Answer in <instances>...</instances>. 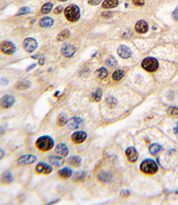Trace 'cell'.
Segmentation results:
<instances>
[{
    "mask_svg": "<svg viewBox=\"0 0 178 205\" xmlns=\"http://www.w3.org/2000/svg\"><path fill=\"white\" fill-rule=\"evenodd\" d=\"M55 141L50 136L43 135L37 138L35 143L36 147L41 151H48L54 146Z\"/></svg>",
    "mask_w": 178,
    "mask_h": 205,
    "instance_id": "6da1fadb",
    "label": "cell"
},
{
    "mask_svg": "<svg viewBox=\"0 0 178 205\" xmlns=\"http://www.w3.org/2000/svg\"><path fill=\"white\" fill-rule=\"evenodd\" d=\"M140 170L147 174H154L158 171V165L153 159L147 158L140 164Z\"/></svg>",
    "mask_w": 178,
    "mask_h": 205,
    "instance_id": "7a4b0ae2",
    "label": "cell"
},
{
    "mask_svg": "<svg viewBox=\"0 0 178 205\" xmlns=\"http://www.w3.org/2000/svg\"><path fill=\"white\" fill-rule=\"evenodd\" d=\"M65 16L66 19L70 22H76L78 20L80 17V9L76 5H70L65 9Z\"/></svg>",
    "mask_w": 178,
    "mask_h": 205,
    "instance_id": "3957f363",
    "label": "cell"
},
{
    "mask_svg": "<svg viewBox=\"0 0 178 205\" xmlns=\"http://www.w3.org/2000/svg\"><path fill=\"white\" fill-rule=\"evenodd\" d=\"M142 66L147 71L155 72L159 68V62L155 58L147 57L142 61Z\"/></svg>",
    "mask_w": 178,
    "mask_h": 205,
    "instance_id": "277c9868",
    "label": "cell"
},
{
    "mask_svg": "<svg viewBox=\"0 0 178 205\" xmlns=\"http://www.w3.org/2000/svg\"><path fill=\"white\" fill-rule=\"evenodd\" d=\"M23 48L27 52H33L37 48V43L36 40L34 38H32V37H27L24 40Z\"/></svg>",
    "mask_w": 178,
    "mask_h": 205,
    "instance_id": "5b68a950",
    "label": "cell"
},
{
    "mask_svg": "<svg viewBox=\"0 0 178 205\" xmlns=\"http://www.w3.org/2000/svg\"><path fill=\"white\" fill-rule=\"evenodd\" d=\"M1 50L6 55H12L15 52L16 46L10 41H4L1 44Z\"/></svg>",
    "mask_w": 178,
    "mask_h": 205,
    "instance_id": "8992f818",
    "label": "cell"
},
{
    "mask_svg": "<svg viewBox=\"0 0 178 205\" xmlns=\"http://www.w3.org/2000/svg\"><path fill=\"white\" fill-rule=\"evenodd\" d=\"M37 158L36 155L33 154H27L22 155L17 161V163L19 165H25L32 164L37 161Z\"/></svg>",
    "mask_w": 178,
    "mask_h": 205,
    "instance_id": "52a82bcc",
    "label": "cell"
},
{
    "mask_svg": "<svg viewBox=\"0 0 178 205\" xmlns=\"http://www.w3.org/2000/svg\"><path fill=\"white\" fill-rule=\"evenodd\" d=\"M15 103V96L12 95H9V94H7V95L4 96L1 99V104L2 107L4 109H9L14 105Z\"/></svg>",
    "mask_w": 178,
    "mask_h": 205,
    "instance_id": "ba28073f",
    "label": "cell"
},
{
    "mask_svg": "<svg viewBox=\"0 0 178 205\" xmlns=\"http://www.w3.org/2000/svg\"><path fill=\"white\" fill-rule=\"evenodd\" d=\"M76 51V48L74 45L69 44V43H66L63 45L62 48H61V54L63 56L66 57V58H70V57L74 56Z\"/></svg>",
    "mask_w": 178,
    "mask_h": 205,
    "instance_id": "9c48e42d",
    "label": "cell"
},
{
    "mask_svg": "<svg viewBox=\"0 0 178 205\" xmlns=\"http://www.w3.org/2000/svg\"><path fill=\"white\" fill-rule=\"evenodd\" d=\"M35 171L37 173H43V174H50L53 171V168L50 165L46 163L40 162L35 167Z\"/></svg>",
    "mask_w": 178,
    "mask_h": 205,
    "instance_id": "30bf717a",
    "label": "cell"
},
{
    "mask_svg": "<svg viewBox=\"0 0 178 205\" xmlns=\"http://www.w3.org/2000/svg\"><path fill=\"white\" fill-rule=\"evenodd\" d=\"M87 136V133L85 131H77L71 136V140L74 143L80 144L86 141Z\"/></svg>",
    "mask_w": 178,
    "mask_h": 205,
    "instance_id": "8fae6325",
    "label": "cell"
},
{
    "mask_svg": "<svg viewBox=\"0 0 178 205\" xmlns=\"http://www.w3.org/2000/svg\"><path fill=\"white\" fill-rule=\"evenodd\" d=\"M125 153L128 161H130V162L132 163H134L137 161L139 154H138V152L136 150L135 148L132 146L127 148L126 150Z\"/></svg>",
    "mask_w": 178,
    "mask_h": 205,
    "instance_id": "7c38bea8",
    "label": "cell"
},
{
    "mask_svg": "<svg viewBox=\"0 0 178 205\" xmlns=\"http://www.w3.org/2000/svg\"><path fill=\"white\" fill-rule=\"evenodd\" d=\"M117 53L121 58L126 59L128 58L130 56H132V50L128 47L126 46L125 45H121L118 48Z\"/></svg>",
    "mask_w": 178,
    "mask_h": 205,
    "instance_id": "4fadbf2b",
    "label": "cell"
},
{
    "mask_svg": "<svg viewBox=\"0 0 178 205\" xmlns=\"http://www.w3.org/2000/svg\"><path fill=\"white\" fill-rule=\"evenodd\" d=\"M82 123H83V120L81 118L78 117H74L68 120V125L70 129L76 130V129H78V128L80 127V125H82Z\"/></svg>",
    "mask_w": 178,
    "mask_h": 205,
    "instance_id": "5bb4252c",
    "label": "cell"
},
{
    "mask_svg": "<svg viewBox=\"0 0 178 205\" xmlns=\"http://www.w3.org/2000/svg\"><path fill=\"white\" fill-rule=\"evenodd\" d=\"M48 161L50 164L54 165V166L60 167L63 165L65 160L63 159V158L58 156V155H50L48 158Z\"/></svg>",
    "mask_w": 178,
    "mask_h": 205,
    "instance_id": "9a60e30c",
    "label": "cell"
},
{
    "mask_svg": "<svg viewBox=\"0 0 178 205\" xmlns=\"http://www.w3.org/2000/svg\"><path fill=\"white\" fill-rule=\"evenodd\" d=\"M135 29L136 32L142 34V33H146L147 32L148 29H149V26H148L147 22L144 20H140L136 23Z\"/></svg>",
    "mask_w": 178,
    "mask_h": 205,
    "instance_id": "2e32d148",
    "label": "cell"
},
{
    "mask_svg": "<svg viewBox=\"0 0 178 205\" xmlns=\"http://www.w3.org/2000/svg\"><path fill=\"white\" fill-rule=\"evenodd\" d=\"M55 152L61 156H67L68 154V148L65 143H59L56 146Z\"/></svg>",
    "mask_w": 178,
    "mask_h": 205,
    "instance_id": "e0dca14e",
    "label": "cell"
},
{
    "mask_svg": "<svg viewBox=\"0 0 178 205\" xmlns=\"http://www.w3.org/2000/svg\"><path fill=\"white\" fill-rule=\"evenodd\" d=\"M67 162L72 166L79 167L81 165V158L78 155H71L68 158Z\"/></svg>",
    "mask_w": 178,
    "mask_h": 205,
    "instance_id": "ac0fdd59",
    "label": "cell"
},
{
    "mask_svg": "<svg viewBox=\"0 0 178 205\" xmlns=\"http://www.w3.org/2000/svg\"><path fill=\"white\" fill-rule=\"evenodd\" d=\"M58 176L62 179H68L73 175L72 169L69 167H65V168L61 169L58 171Z\"/></svg>",
    "mask_w": 178,
    "mask_h": 205,
    "instance_id": "d6986e66",
    "label": "cell"
},
{
    "mask_svg": "<svg viewBox=\"0 0 178 205\" xmlns=\"http://www.w3.org/2000/svg\"><path fill=\"white\" fill-rule=\"evenodd\" d=\"M163 150H164L163 147L158 143H152L149 147V153H151V155H156L158 153L163 151Z\"/></svg>",
    "mask_w": 178,
    "mask_h": 205,
    "instance_id": "ffe728a7",
    "label": "cell"
},
{
    "mask_svg": "<svg viewBox=\"0 0 178 205\" xmlns=\"http://www.w3.org/2000/svg\"><path fill=\"white\" fill-rule=\"evenodd\" d=\"M98 178L101 182L108 183L111 182L112 180V175L108 172L102 171V172L98 173Z\"/></svg>",
    "mask_w": 178,
    "mask_h": 205,
    "instance_id": "44dd1931",
    "label": "cell"
},
{
    "mask_svg": "<svg viewBox=\"0 0 178 205\" xmlns=\"http://www.w3.org/2000/svg\"><path fill=\"white\" fill-rule=\"evenodd\" d=\"M54 21L53 19L50 17H43V19H40L39 21V25L44 28H47V27H50L53 26Z\"/></svg>",
    "mask_w": 178,
    "mask_h": 205,
    "instance_id": "7402d4cb",
    "label": "cell"
},
{
    "mask_svg": "<svg viewBox=\"0 0 178 205\" xmlns=\"http://www.w3.org/2000/svg\"><path fill=\"white\" fill-rule=\"evenodd\" d=\"M102 94H103L102 89L98 88L95 92H92L91 95L90 96L91 100L92 102H98L101 100V99Z\"/></svg>",
    "mask_w": 178,
    "mask_h": 205,
    "instance_id": "603a6c76",
    "label": "cell"
},
{
    "mask_svg": "<svg viewBox=\"0 0 178 205\" xmlns=\"http://www.w3.org/2000/svg\"><path fill=\"white\" fill-rule=\"evenodd\" d=\"M13 180V176L10 171H5L2 174L1 181L3 184H10Z\"/></svg>",
    "mask_w": 178,
    "mask_h": 205,
    "instance_id": "cb8c5ba5",
    "label": "cell"
},
{
    "mask_svg": "<svg viewBox=\"0 0 178 205\" xmlns=\"http://www.w3.org/2000/svg\"><path fill=\"white\" fill-rule=\"evenodd\" d=\"M118 0H105L103 3L102 7L105 9H110L116 7L118 5Z\"/></svg>",
    "mask_w": 178,
    "mask_h": 205,
    "instance_id": "d4e9b609",
    "label": "cell"
},
{
    "mask_svg": "<svg viewBox=\"0 0 178 205\" xmlns=\"http://www.w3.org/2000/svg\"><path fill=\"white\" fill-rule=\"evenodd\" d=\"M106 103L108 107L111 108V109H114V108H115L117 106L118 101L114 96H109V97H108L106 99Z\"/></svg>",
    "mask_w": 178,
    "mask_h": 205,
    "instance_id": "484cf974",
    "label": "cell"
},
{
    "mask_svg": "<svg viewBox=\"0 0 178 205\" xmlns=\"http://www.w3.org/2000/svg\"><path fill=\"white\" fill-rule=\"evenodd\" d=\"M30 86V82L28 80H24L19 82L18 84L16 86V89L18 90H25L27 89V88L29 87Z\"/></svg>",
    "mask_w": 178,
    "mask_h": 205,
    "instance_id": "4316f807",
    "label": "cell"
},
{
    "mask_svg": "<svg viewBox=\"0 0 178 205\" xmlns=\"http://www.w3.org/2000/svg\"><path fill=\"white\" fill-rule=\"evenodd\" d=\"M68 123V119L66 115H60L58 116V119H57V125H58V126L62 127V126L66 125Z\"/></svg>",
    "mask_w": 178,
    "mask_h": 205,
    "instance_id": "83f0119b",
    "label": "cell"
},
{
    "mask_svg": "<svg viewBox=\"0 0 178 205\" xmlns=\"http://www.w3.org/2000/svg\"><path fill=\"white\" fill-rule=\"evenodd\" d=\"M86 171H79V172H76L74 174L73 179L75 181H81L86 178Z\"/></svg>",
    "mask_w": 178,
    "mask_h": 205,
    "instance_id": "f1b7e54d",
    "label": "cell"
},
{
    "mask_svg": "<svg viewBox=\"0 0 178 205\" xmlns=\"http://www.w3.org/2000/svg\"><path fill=\"white\" fill-rule=\"evenodd\" d=\"M96 74H97V76L98 78H101V79H104V78H105L108 76V71L106 68L102 67V68H101L96 71Z\"/></svg>",
    "mask_w": 178,
    "mask_h": 205,
    "instance_id": "f546056e",
    "label": "cell"
},
{
    "mask_svg": "<svg viewBox=\"0 0 178 205\" xmlns=\"http://www.w3.org/2000/svg\"><path fill=\"white\" fill-rule=\"evenodd\" d=\"M70 36V31L68 30H64L62 31L60 34L58 35L57 37V40L58 41H63L66 39L68 38V37Z\"/></svg>",
    "mask_w": 178,
    "mask_h": 205,
    "instance_id": "4dcf8cb0",
    "label": "cell"
},
{
    "mask_svg": "<svg viewBox=\"0 0 178 205\" xmlns=\"http://www.w3.org/2000/svg\"><path fill=\"white\" fill-rule=\"evenodd\" d=\"M124 71L123 70H116V71L114 72L112 75L113 79L115 81H119L124 77Z\"/></svg>",
    "mask_w": 178,
    "mask_h": 205,
    "instance_id": "1f68e13d",
    "label": "cell"
},
{
    "mask_svg": "<svg viewBox=\"0 0 178 205\" xmlns=\"http://www.w3.org/2000/svg\"><path fill=\"white\" fill-rule=\"evenodd\" d=\"M53 6V4L50 2L45 4V5L43 6L42 9H41V12L43 14L49 13L51 10H52Z\"/></svg>",
    "mask_w": 178,
    "mask_h": 205,
    "instance_id": "d6a6232c",
    "label": "cell"
},
{
    "mask_svg": "<svg viewBox=\"0 0 178 205\" xmlns=\"http://www.w3.org/2000/svg\"><path fill=\"white\" fill-rule=\"evenodd\" d=\"M167 114L171 116H177L178 115V108L176 107H170L168 108Z\"/></svg>",
    "mask_w": 178,
    "mask_h": 205,
    "instance_id": "836d02e7",
    "label": "cell"
},
{
    "mask_svg": "<svg viewBox=\"0 0 178 205\" xmlns=\"http://www.w3.org/2000/svg\"><path fill=\"white\" fill-rule=\"evenodd\" d=\"M30 12V9L27 7H24L22 8H21L17 12V16H19V15H25V14L29 13Z\"/></svg>",
    "mask_w": 178,
    "mask_h": 205,
    "instance_id": "e575fe53",
    "label": "cell"
},
{
    "mask_svg": "<svg viewBox=\"0 0 178 205\" xmlns=\"http://www.w3.org/2000/svg\"><path fill=\"white\" fill-rule=\"evenodd\" d=\"M106 63L108 66H111V67H114V66H116V61L113 58V57H110V58H108L107 60H106Z\"/></svg>",
    "mask_w": 178,
    "mask_h": 205,
    "instance_id": "d590c367",
    "label": "cell"
},
{
    "mask_svg": "<svg viewBox=\"0 0 178 205\" xmlns=\"http://www.w3.org/2000/svg\"><path fill=\"white\" fill-rule=\"evenodd\" d=\"M130 195V192L127 189H124L120 193V196L122 197H127Z\"/></svg>",
    "mask_w": 178,
    "mask_h": 205,
    "instance_id": "8d00e7d4",
    "label": "cell"
},
{
    "mask_svg": "<svg viewBox=\"0 0 178 205\" xmlns=\"http://www.w3.org/2000/svg\"><path fill=\"white\" fill-rule=\"evenodd\" d=\"M101 1L102 0H88V2L90 5L96 6L98 5V4H100Z\"/></svg>",
    "mask_w": 178,
    "mask_h": 205,
    "instance_id": "74e56055",
    "label": "cell"
},
{
    "mask_svg": "<svg viewBox=\"0 0 178 205\" xmlns=\"http://www.w3.org/2000/svg\"><path fill=\"white\" fill-rule=\"evenodd\" d=\"M133 3L136 6H143L144 5V0H133Z\"/></svg>",
    "mask_w": 178,
    "mask_h": 205,
    "instance_id": "f35d334b",
    "label": "cell"
},
{
    "mask_svg": "<svg viewBox=\"0 0 178 205\" xmlns=\"http://www.w3.org/2000/svg\"><path fill=\"white\" fill-rule=\"evenodd\" d=\"M63 11V6L59 5V6H58V7H56V8L55 9L54 13H55V14H60V13L62 12Z\"/></svg>",
    "mask_w": 178,
    "mask_h": 205,
    "instance_id": "ab89813d",
    "label": "cell"
},
{
    "mask_svg": "<svg viewBox=\"0 0 178 205\" xmlns=\"http://www.w3.org/2000/svg\"><path fill=\"white\" fill-rule=\"evenodd\" d=\"M172 16H173V18L176 19V20H178V9H176L173 12V14H172Z\"/></svg>",
    "mask_w": 178,
    "mask_h": 205,
    "instance_id": "60d3db41",
    "label": "cell"
},
{
    "mask_svg": "<svg viewBox=\"0 0 178 205\" xmlns=\"http://www.w3.org/2000/svg\"><path fill=\"white\" fill-rule=\"evenodd\" d=\"M45 61H46V58H45V57H42V58H40V59L39 60V64L40 65V66H43L45 63Z\"/></svg>",
    "mask_w": 178,
    "mask_h": 205,
    "instance_id": "b9f144b4",
    "label": "cell"
},
{
    "mask_svg": "<svg viewBox=\"0 0 178 205\" xmlns=\"http://www.w3.org/2000/svg\"><path fill=\"white\" fill-rule=\"evenodd\" d=\"M111 12H104L102 14V15L103 16H104V17H106V18H108V17H110L111 16Z\"/></svg>",
    "mask_w": 178,
    "mask_h": 205,
    "instance_id": "7bdbcfd3",
    "label": "cell"
},
{
    "mask_svg": "<svg viewBox=\"0 0 178 205\" xmlns=\"http://www.w3.org/2000/svg\"><path fill=\"white\" fill-rule=\"evenodd\" d=\"M36 64H35H35H32L31 65V66H29V67H28V68H27V71H30V70H32V69H33V68H35V66H36Z\"/></svg>",
    "mask_w": 178,
    "mask_h": 205,
    "instance_id": "ee69618b",
    "label": "cell"
},
{
    "mask_svg": "<svg viewBox=\"0 0 178 205\" xmlns=\"http://www.w3.org/2000/svg\"><path fill=\"white\" fill-rule=\"evenodd\" d=\"M1 151V153H2V154H1V159H2V158H3L4 155H5V152L3 151V150H2V149H1V151Z\"/></svg>",
    "mask_w": 178,
    "mask_h": 205,
    "instance_id": "f6af8a7d",
    "label": "cell"
},
{
    "mask_svg": "<svg viewBox=\"0 0 178 205\" xmlns=\"http://www.w3.org/2000/svg\"><path fill=\"white\" fill-rule=\"evenodd\" d=\"M60 200H55V201H53V202H51L50 203H48V204H53V203H56V202H58V201Z\"/></svg>",
    "mask_w": 178,
    "mask_h": 205,
    "instance_id": "bcb514c9",
    "label": "cell"
},
{
    "mask_svg": "<svg viewBox=\"0 0 178 205\" xmlns=\"http://www.w3.org/2000/svg\"><path fill=\"white\" fill-rule=\"evenodd\" d=\"M39 56H38V55H35V56H32V58H35V59H36V58H37V57H38Z\"/></svg>",
    "mask_w": 178,
    "mask_h": 205,
    "instance_id": "7dc6e473",
    "label": "cell"
},
{
    "mask_svg": "<svg viewBox=\"0 0 178 205\" xmlns=\"http://www.w3.org/2000/svg\"><path fill=\"white\" fill-rule=\"evenodd\" d=\"M59 1H60V2H66V1H68V0H59Z\"/></svg>",
    "mask_w": 178,
    "mask_h": 205,
    "instance_id": "c3c4849f",
    "label": "cell"
},
{
    "mask_svg": "<svg viewBox=\"0 0 178 205\" xmlns=\"http://www.w3.org/2000/svg\"><path fill=\"white\" fill-rule=\"evenodd\" d=\"M175 193H176V194H178V191H177V192H176Z\"/></svg>",
    "mask_w": 178,
    "mask_h": 205,
    "instance_id": "681fc988",
    "label": "cell"
}]
</instances>
